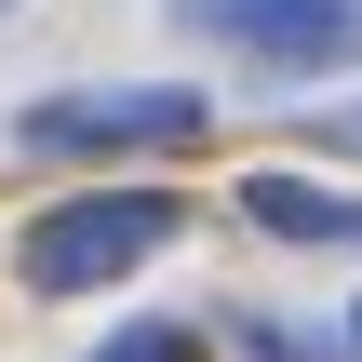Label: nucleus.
<instances>
[{"instance_id": "nucleus-1", "label": "nucleus", "mask_w": 362, "mask_h": 362, "mask_svg": "<svg viewBox=\"0 0 362 362\" xmlns=\"http://www.w3.org/2000/svg\"><path fill=\"white\" fill-rule=\"evenodd\" d=\"M175 228H188L175 188H67V202H40L13 228V282L27 296H107L148 255H175Z\"/></svg>"}, {"instance_id": "nucleus-2", "label": "nucleus", "mask_w": 362, "mask_h": 362, "mask_svg": "<svg viewBox=\"0 0 362 362\" xmlns=\"http://www.w3.org/2000/svg\"><path fill=\"white\" fill-rule=\"evenodd\" d=\"M188 134H202L188 81H81V94H40L13 121L27 161H148V148H188Z\"/></svg>"}, {"instance_id": "nucleus-3", "label": "nucleus", "mask_w": 362, "mask_h": 362, "mask_svg": "<svg viewBox=\"0 0 362 362\" xmlns=\"http://www.w3.org/2000/svg\"><path fill=\"white\" fill-rule=\"evenodd\" d=\"M175 27L255 54L269 81H336V67H362V0H175Z\"/></svg>"}, {"instance_id": "nucleus-4", "label": "nucleus", "mask_w": 362, "mask_h": 362, "mask_svg": "<svg viewBox=\"0 0 362 362\" xmlns=\"http://www.w3.org/2000/svg\"><path fill=\"white\" fill-rule=\"evenodd\" d=\"M242 215H255L269 242H322V255H362V202H349V188H309V175H255V188H242Z\"/></svg>"}, {"instance_id": "nucleus-5", "label": "nucleus", "mask_w": 362, "mask_h": 362, "mask_svg": "<svg viewBox=\"0 0 362 362\" xmlns=\"http://www.w3.org/2000/svg\"><path fill=\"white\" fill-rule=\"evenodd\" d=\"M94 362H215V349H202V322H121Z\"/></svg>"}, {"instance_id": "nucleus-6", "label": "nucleus", "mask_w": 362, "mask_h": 362, "mask_svg": "<svg viewBox=\"0 0 362 362\" xmlns=\"http://www.w3.org/2000/svg\"><path fill=\"white\" fill-rule=\"evenodd\" d=\"M322 148H336V161H362V107H336V121H322Z\"/></svg>"}, {"instance_id": "nucleus-7", "label": "nucleus", "mask_w": 362, "mask_h": 362, "mask_svg": "<svg viewBox=\"0 0 362 362\" xmlns=\"http://www.w3.org/2000/svg\"><path fill=\"white\" fill-rule=\"evenodd\" d=\"M0 13H27V0H0Z\"/></svg>"}, {"instance_id": "nucleus-8", "label": "nucleus", "mask_w": 362, "mask_h": 362, "mask_svg": "<svg viewBox=\"0 0 362 362\" xmlns=\"http://www.w3.org/2000/svg\"><path fill=\"white\" fill-rule=\"evenodd\" d=\"M349 349H362V322H349Z\"/></svg>"}]
</instances>
